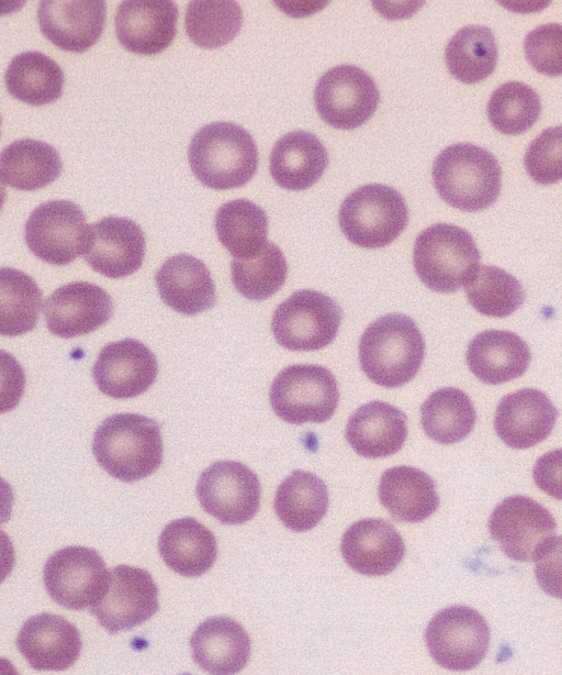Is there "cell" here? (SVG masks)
Returning a JSON list of instances; mask_svg holds the SVG:
<instances>
[{
  "label": "cell",
  "mask_w": 562,
  "mask_h": 675,
  "mask_svg": "<svg viewBox=\"0 0 562 675\" xmlns=\"http://www.w3.org/2000/svg\"><path fill=\"white\" fill-rule=\"evenodd\" d=\"M92 452L108 474L125 483L156 472L162 462L160 425L138 413H115L97 428Z\"/></svg>",
  "instance_id": "1"
},
{
  "label": "cell",
  "mask_w": 562,
  "mask_h": 675,
  "mask_svg": "<svg viewBox=\"0 0 562 675\" xmlns=\"http://www.w3.org/2000/svg\"><path fill=\"white\" fill-rule=\"evenodd\" d=\"M358 353L361 369L369 379L385 388H397L418 373L425 342L412 318L390 313L367 327Z\"/></svg>",
  "instance_id": "2"
},
{
  "label": "cell",
  "mask_w": 562,
  "mask_h": 675,
  "mask_svg": "<svg viewBox=\"0 0 562 675\" xmlns=\"http://www.w3.org/2000/svg\"><path fill=\"white\" fill-rule=\"evenodd\" d=\"M188 159L205 187L226 190L246 185L255 175L258 150L252 136L232 122H213L193 135Z\"/></svg>",
  "instance_id": "3"
},
{
  "label": "cell",
  "mask_w": 562,
  "mask_h": 675,
  "mask_svg": "<svg viewBox=\"0 0 562 675\" xmlns=\"http://www.w3.org/2000/svg\"><path fill=\"white\" fill-rule=\"evenodd\" d=\"M436 191L449 206L473 212L491 207L502 187V169L492 153L470 143L446 147L432 165Z\"/></svg>",
  "instance_id": "4"
},
{
  "label": "cell",
  "mask_w": 562,
  "mask_h": 675,
  "mask_svg": "<svg viewBox=\"0 0 562 675\" xmlns=\"http://www.w3.org/2000/svg\"><path fill=\"white\" fill-rule=\"evenodd\" d=\"M480 252L464 229L437 223L417 236L413 263L418 278L432 291H457L480 266Z\"/></svg>",
  "instance_id": "5"
},
{
  "label": "cell",
  "mask_w": 562,
  "mask_h": 675,
  "mask_svg": "<svg viewBox=\"0 0 562 675\" xmlns=\"http://www.w3.org/2000/svg\"><path fill=\"white\" fill-rule=\"evenodd\" d=\"M339 226L351 243L380 248L392 243L405 229L408 209L402 195L385 185H364L342 201Z\"/></svg>",
  "instance_id": "6"
},
{
  "label": "cell",
  "mask_w": 562,
  "mask_h": 675,
  "mask_svg": "<svg viewBox=\"0 0 562 675\" xmlns=\"http://www.w3.org/2000/svg\"><path fill=\"white\" fill-rule=\"evenodd\" d=\"M269 399L277 417L290 424L322 423L335 413L339 390L327 368L296 364L283 368L276 376Z\"/></svg>",
  "instance_id": "7"
},
{
  "label": "cell",
  "mask_w": 562,
  "mask_h": 675,
  "mask_svg": "<svg viewBox=\"0 0 562 675\" xmlns=\"http://www.w3.org/2000/svg\"><path fill=\"white\" fill-rule=\"evenodd\" d=\"M341 320V308L334 299L316 290L303 289L278 306L271 331L284 348L315 351L334 341Z\"/></svg>",
  "instance_id": "8"
},
{
  "label": "cell",
  "mask_w": 562,
  "mask_h": 675,
  "mask_svg": "<svg viewBox=\"0 0 562 675\" xmlns=\"http://www.w3.org/2000/svg\"><path fill=\"white\" fill-rule=\"evenodd\" d=\"M425 641L430 656L443 668L464 672L477 666L490 644V628L473 608L451 606L428 623Z\"/></svg>",
  "instance_id": "9"
},
{
  "label": "cell",
  "mask_w": 562,
  "mask_h": 675,
  "mask_svg": "<svg viewBox=\"0 0 562 675\" xmlns=\"http://www.w3.org/2000/svg\"><path fill=\"white\" fill-rule=\"evenodd\" d=\"M555 528L548 509L519 495L504 498L488 520L492 539L507 557L518 562H536L555 538Z\"/></svg>",
  "instance_id": "10"
},
{
  "label": "cell",
  "mask_w": 562,
  "mask_h": 675,
  "mask_svg": "<svg viewBox=\"0 0 562 675\" xmlns=\"http://www.w3.org/2000/svg\"><path fill=\"white\" fill-rule=\"evenodd\" d=\"M109 577L105 562L93 549L71 545L50 555L43 569L49 597L58 605L83 610L102 596Z\"/></svg>",
  "instance_id": "11"
},
{
  "label": "cell",
  "mask_w": 562,
  "mask_h": 675,
  "mask_svg": "<svg viewBox=\"0 0 562 675\" xmlns=\"http://www.w3.org/2000/svg\"><path fill=\"white\" fill-rule=\"evenodd\" d=\"M88 228L78 204L69 200H49L29 215L24 240L37 258L63 266L82 255Z\"/></svg>",
  "instance_id": "12"
},
{
  "label": "cell",
  "mask_w": 562,
  "mask_h": 675,
  "mask_svg": "<svg viewBox=\"0 0 562 675\" xmlns=\"http://www.w3.org/2000/svg\"><path fill=\"white\" fill-rule=\"evenodd\" d=\"M196 497L205 512L224 524H241L259 510L258 476L236 461H218L205 468L196 483Z\"/></svg>",
  "instance_id": "13"
},
{
  "label": "cell",
  "mask_w": 562,
  "mask_h": 675,
  "mask_svg": "<svg viewBox=\"0 0 562 675\" xmlns=\"http://www.w3.org/2000/svg\"><path fill=\"white\" fill-rule=\"evenodd\" d=\"M89 609L109 633L131 630L158 611V587L147 571L117 565L109 569L106 587Z\"/></svg>",
  "instance_id": "14"
},
{
  "label": "cell",
  "mask_w": 562,
  "mask_h": 675,
  "mask_svg": "<svg viewBox=\"0 0 562 675\" xmlns=\"http://www.w3.org/2000/svg\"><path fill=\"white\" fill-rule=\"evenodd\" d=\"M380 93L374 80L355 65H339L318 80L314 101L321 118L330 126L351 130L375 112Z\"/></svg>",
  "instance_id": "15"
},
{
  "label": "cell",
  "mask_w": 562,
  "mask_h": 675,
  "mask_svg": "<svg viewBox=\"0 0 562 675\" xmlns=\"http://www.w3.org/2000/svg\"><path fill=\"white\" fill-rule=\"evenodd\" d=\"M146 240L140 226L123 217H105L89 225L83 258L109 278H122L143 265Z\"/></svg>",
  "instance_id": "16"
},
{
  "label": "cell",
  "mask_w": 562,
  "mask_h": 675,
  "mask_svg": "<svg viewBox=\"0 0 562 675\" xmlns=\"http://www.w3.org/2000/svg\"><path fill=\"white\" fill-rule=\"evenodd\" d=\"M157 374L155 354L135 339L108 343L92 367L98 389L114 399H128L144 394L155 383Z\"/></svg>",
  "instance_id": "17"
},
{
  "label": "cell",
  "mask_w": 562,
  "mask_h": 675,
  "mask_svg": "<svg viewBox=\"0 0 562 675\" xmlns=\"http://www.w3.org/2000/svg\"><path fill=\"white\" fill-rule=\"evenodd\" d=\"M43 312L48 331L69 339L88 334L105 324L113 313L110 295L88 281L63 285L45 300Z\"/></svg>",
  "instance_id": "18"
},
{
  "label": "cell",
  "mask_w": 562,
  "mask_h": 675,
  "mask_svg": "<svg viewBox=\"0 0 562 675\" xmlns=\"http://www.w3.org/2000/svg\"><path fill=\"white\" fill-rule=\"evenodd\" d=\"M15 642L19 652L36 671H65L79 659L82 649L76 626L49 612L26 619Z\"/></svg>",
  "instance_id": "19"
},
{
  "label": "cell",
  "mask_w": 562,
  "mask_h": 675,
  "mask_svg": "<svg viewBox=\"0 0 562 675\" xmlns=\"http://www.w3.org/2000/svg\"><path fill=\"white\" fill-rule=\"evenodd\" d=\"M106 18L103 0H45L37 9L43 35L63 51L82 53L100 38Z\"/></svg>",
  "instance_id": "20"
},
{
  "label": "cell",
  "mask_w": 562,
  "mask_h": 675,
  "mask_svg": "<svg viewBox=\"0 0 562 675\" xmlns=\"http://www.w3.org/2000/svg\"><path fill=\"white\" fill-rule=\"evenodd\" d=\"M178 8L171 0H125L115 14V34L123 47L138 55H157L177 32Z\"/></svg>",
  "instance_id": "21"
},
{
  "label": "cell",
  "mask_w": 562,
  "mask_h": 675,
  "mask_svg": "<svg viewBox=\"0 0 562 675\" xmlns=\"http://www.w3.org/2000/svg\"><path fill=\"white\" fill-rule=\"evenodd\" d=\"M558 416V409L544 392L524 388L501 399L494 429L507 446L529 449L551 434Z\"/></svg>",
  "instance_id": "22"
},
{
  "label": "cell",
  "mask_w": 562,
  "mask_h": 675,
  "mask_svg": "<svg viewBox=\"0 0 562 675\" xmlns=\"http://www.w3.org/2000/svg\"><path fill=\"white\" fill-rule=\"evenodd\" d=\"M346 564L359 574L383 576L393 572L405 555L398 531L382 519H363L352 523L340 543Z\"/></svg>",
  "instance_id": "23"
},
{
  "label": "cell",
  "mask_w": 562,
  "mask_h": 675,
  "mask_svg": "<svg viewBox=\"0 0 562 675\" xmlns=\"http://www.w3.org/2000/svg\"><path fill=\"white\" fill-rule=\"evenodd\" d=\"M161 300L175 311L194 316L214 307L216 289L206 265L194 256H170L155 275Z\"/></svg>",
  "instance_id": "24"
},
{
  "label": "cell",
  "mask_w": 562,
  "mask_h": 675,
  "mask_svg": "<svg viewBox=\"0 0 562 675\" xmlns=\"http://www.w3.org/2000/svg\"><path fill=\"white\" fill-rule=\"evenodd\" d=\"M346 440L352 450L367 458L397 453L407 438V418L398 408L384 401H370L349 417Z\"/></svg>",
  "instance_id": "25"
},
{
  "label": "cell",
  "mask_w": 562,
  "mask_h": 675,
  "mask_svg": "<svg viewBox=\"0 0 562 675\" xmlns=\"http://www.w3.org/2000/svg\"><path fill=\"white\" fill-rule=\"evenodd\" d=\"M192 659L203 671L214 675L240 672L250 656V639L245 629L228 617H212L193 632Z\"/></svg>",
  "instance_id": "26"
},
{
  "label": "cell",
  "mask_w": 562,
  "mask_h": 675,
  "mask_svg": "<svg viewBox=\"0 0 562 675\" xmlns=\"http://www.w3.org/2000/svg\"><path fill=\"white\" fill-rule=\"evenodd\" d=\"M465 359L479 380L498 385L522 376L529 366L531 353L516 333L486 330L470 341Z\"/></svg>",
  "instance_id": "27"
},
{
  "label": "cell",
  "mask_w": 562,
  "mask_h": 675,
  "mask_svg": "<svg viewBox=\"0 0 562 675\" xmlns=\"http://www.w3.org/2000/svg\"><path fill=\"white\" fill-rule=\"evenodd\" d=\"M378 495L381 505L402 522H422L439 507L434 479L422 469L405 465L382 474Z\"/></svg>",
  "instance_id": "28"
},
{
  "label": "cell",
  "mask_w": 562,
  "mask_h": 675,
  "mask_svg": "<svg viewBox=\"0 0 562 675\" xmlns=\"http://www.w3.org/2000/svg\"><path fill=\"white\" fill-rule=\"evenodd\" d=\"M328 164L326 148L312 133L290 132L280 137L270 154V174L281 188L303 190L312 187Z\"/></svg>",
  "instance_id": "29"
},
{
  "label": "cell",
  "mask_w": 562,
  "mask_h": 675,
  "mask_svg": "<svg viewBox=\"0 0 562 675\" xmlns=\"http://www.w3.org/2000/svg\"><path fill=\"white\" fill-rule=\"evenodd\" d=\"M158 550L165 564L186 577L203 575L217 557L214 534L191 517L168 523L160 533Z\"/></svg>",
  "instance_id": "30"
},
{
  "label": "cell",
  "mask_w": 562,
  "mask_h": 675,
  "mask_svg": "<svg viewBox=\"0 0 562 675\" xmlns=\"http://www.w3.org/2000/svg\"><path fill=\"white\" fill-rule=\"evenodd\" d=\"M328 490L315 474L293 471L279 485L273 507L285 528L304 532L315 528L327 512Z\"/></svg>",
  "instance_id": "31"
},
{
  "label": "cell",
  "mask_w": 562,
  "mask_h": 675,
  "mask_svg": "<svg viewBox=\"0 0 562 675\" xmlns=\"http://www.w3.org/2000/svg\"><path fill=\"white\" fill-rule=\"evenodd\" d=\"M61 170L58 152L42 141L16 140L1 153L2 182L19 190L44 188L57 179Z\"/></svg>",
  "instance_id": "32"
},
{
  "label": "cell",
  "mask_w": 562,
  "mask_h": 675,
  "mask_svg": "<svg viewBox=\"0 0 562 675\" xmlns=\"http://www.w3.org/2000/svg\"><path fill=\"white\" fill-rule=\"evenodd\" d=\"M65 76L60 66L41 52L30 51L12 58L5 73L9 93L32 106L57 100L64 89Z\"/></svg>",
  "instance_id": "33"
},
{
  "label": "cell",
  "mask_w": 562,
  "mask_h": 675,
  "mask_svg": "<svg viewBox=\"0 0 562 675\" xmlns=\"http://www.w3.org/2000/svg\"><path fill=\"white\" fill-rule=\"evenodd\" d=\"M221 244L235 257L258 254L268 243V218L262 208L247 199L223 203L215 213Z\"/></svg>",
  "instance_id": "34"
},
{
  "label": "cell",
  "mask_w": 562,
  "mask_h": 675,
  "mask_svg": "<svg viewBox=\"0 0 562 675\" xmlns=\"http://www.w3.org/2000/svg\"><path fill=\"white\" fill-rule=\"evenodd\" d=\"M420 414L426 435L440 444L462 441L476 421L470 397L454 387L440 388L430 394L420 407Z\"/></svg>",
  "instance_id": "35"
},
{
  "label": "cell",
  "mask_w": 562,
  "mask_h": 675,
  "mask_svg": "<svg viewBox=\"0 0 562 675\" xmlns=\"http://www.w3.org/2000/svg\"><path fill=\"white\" fill-rule=\"evenodd\" d=\"M497 57L494 34L484 25L460 29L445 51L448 70L464 84H475L487 78L496 67Z\"/></svg>",
  "instance_id": "36"
},
{
  "label": "cell",
  "mask_w": 562,
  "mask_h": 675,
  "mask_svg": "<svg viewBox=\"0 0 562 675\" xmlns=\"http://www.w3.org/2000/svg\"><path fill=\"white\" fill-rule=\"evenodd\" d=\"M241 24L243 12L236 1L193 0L187 7V35L203 48L226 45L238 34Z\"/></svg>",
  "instance_id": "37"
},
{
  "label": "cell",
  "mask_w": 562,
  "mask_h": 675,
  "mask_svg": "<svg viewBox=\"0 0 562 675\" xmlns=\"http://www.w3.org/2000/svg\"><path fill=\"white\" fill-rule=\"evenodd\" d=\"M470 305L481 314L505 318L525 301L521 284L506 270L483 265L464 284Z\"/></svg>",
  "instance_id": "38"
},
{
  "label": "cell",
  "mask_w": 562,
  "mask_h": 675,
  "mask_svg": "<svg viewBox=\"0 0 562 675\" xmlns=\"http://www.w3.org/2000/svg\"><path fill=\"white\" fill-rule=\"evenodd\" d=\"M42 291L27 274L1 268V334L22 335L32 331L38 321Z\"/></svg>",
  "instance_id": "39"
},
{
  "label": "cell",
  "mask_w": 562,
  "mask_h": 675,
  "mask_svg": "<svg viewBox=\"0 0 562 675\" xmlns=\"http://www.w3.org/2000/svg\"><path fill=\"white\" fill-rule=\"evenodd\" d=\"M286 275L285 257L271 242L258 254L234 258L231 263L232 283L249 300L261 301L274 295L283 286Z\"/></svg>",
  "instance_id": "40"
},
{
  "label": "cell",
  "mask_w": 562,
  "mask_h": 675,
  "mask_svg": "<svg viewBox=\"0 0 562 675\" xmlns=\"http://www.w3.org/2000/svg\"><path fill=\"white\" fill-rule=\"evenodd\" d=\"M486 112L495 130L503 134L518 135L538 120L541 102L538 93L528 85L509 81L493 91Z\"/></svg>",
  "instance_id": "41"
},
{
  "label": "cell",
  "mask_w": 562,
  "mask_h": 675,
  "mask_svg": "<svg viewBox=\"0 0 562 675\" xmlns=\"http://www.w3.org/2000/svg\"><path fill=\"white\" fill-rule=\"evenodd\" d=\"M524 165L537 184L550 185L562 180V125L546 129L530 142Z\"/></svg>",
  "instance_id": "42"
},
{
  "label": "cell",
  "mask_w": 562,
  "mask_h": 675,
  "mask_svg": "<svg viewBox=\"0 0 562 675\" xmlns=\"http://www.w3.org/2000/svg\"><path fill=\"white\" fill-rule=\"evenodd\" d=\"M528 63L548 76L562 75V24L547 23L529 32L524 42Z\"/></svg>",
  "instance_id": "43"
},
{
  "label": "cell",
  "mask_w": 562,
  "mask_h": 675,
  "mask_svg": "<svg viewBox=\"0 0 562 675\" xmlns=\"http://www.w3.org/2000/svg\"><path fill=\"white\" fill-rule=\"evenodd\" d=\"M535 575L544 593L562 599V535L554 538L536 560Z\"/></svg>",
  "instance_id": "44"
},
{
  "label": "cell",
  "mask_w": 562,
  "mask_h": 675,
  "mask_svg": "<svg viewBox=\"0 0 562 675\" xmlns=\"http://www.w3.org/2000/svg\"><path fill=\"white\" fill-rule=\"evenodd\" d=\"M533 482L549 496L562 500V449L541 455L533 466Z\"/></svg>",
  "instance_id": "45"
}]
</instances>
